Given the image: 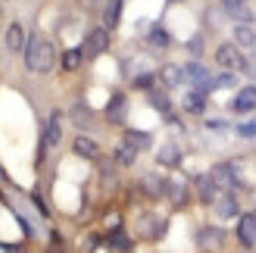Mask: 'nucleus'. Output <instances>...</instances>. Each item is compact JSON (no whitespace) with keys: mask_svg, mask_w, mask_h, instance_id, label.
I'll return each instance as SVG.
<instances>
[{"mask_svg":"<svg viewBox=\"0 0 256 253\" xmlns=\"http://www.w3.org/2000/svg\"><path fill=\"white\" fill-rule=\"evenodd\" d=\"M238 134L240 138H256V125H238Z\"/></svg>","mask_w":256,"mask_h":253,"instance_id":"obj_32","label":"nucleus"},{"mask_svg":"<svg viewBox=\"0 0 256 253\" xmlns=\"http://www.w3.org/2000/svg\"><path fill=\"white\" fill-rule=\"evenodd\" d=\"M160 82L166 84V88H178V84H184L188 78H184V66H162L160 69Z\"/></svg>","mask_w":256,"mask_h":253,"instance_id":"obj_14","label":"nucleus"},{"mask_svg":"<svg viewBox=\"0 0 256 253\" xmlns=\"http://www.w3.org/2000/svg\"><path fill=\"white\" fill-rule=\"evenodd\" d=\"M84 56H100V54H106L110 50V28L106 25H100V28H91L88 32V38H84Z\"/></svg>","mask_w":256,"mask_h":253,"instance_id":"obj_3","label":"nucleus"},{"mask_svg":"<svg viewBox=\"0 0 256 253\" xmlns=\"http://www.w3.org/2000/svg\"><path fill=\"white\" fill-rule=\"evenodd\" d=\"M153 82H156V75H138L134 78V88H140V91H153Z\"/></svg>","mask_w":256,"mask_h":253,"instance_id":"obj_31","label":"nucleus"},{"mask_svg":"<svg viewBox=\"0 0 256 253\" xmlns=\"http://www.w3.org/2000/svg\"><path fill=\"white\" fill-rule=\"evenodd\" d=\"M91 106H84V104H75V110H72V119H75V125L78 128H84V125H91Z\"/></svg>","mask_w":256,"mask_h":253,"instance_id":"obj_27","label":"nucleus"},{"mask_svg":"<svg viewBox=\"0 0 256 253\" xmlns=\"http://www.w3.org/2000/svg\"><path fill=\"white\" fill-rule=\"evenodd\" d=\"M219 194H222V188L216 184L212 175H200V178H197V197H200L206 206H212L216 200H219Z\"/></svg>","mask_w":256,"mask_h":253,"instance_id":"obj_8","label":"nucleus"},{"mask_svg":"<svg viewBox=\"0 0 256 253\" xmlns=\"http://www.w3.org/2000/svg\"><path fill=\"white\" fill-rule=\"evenodd\" d=\"M125 116H128V100H125V94H112L110 104H106V119L110 122H125Z\"/></svg>","mask_w":256,"mask_h":253,"instance_id":"obj_11","label":"nucleus"},{"mask_svg":"<svg viewBox=\"0 0 256 253\" xmlns=\"http://www.w3.org/2000/svg\"><path fill=\"white\" fill-rule=\"evenodd\" d=\"M212 206H216V216H219V219H238L240 216V204H238V197L232 191L219 194V200H216Z\"/></svg>","mask_w":256,"mask_h":253,"instance_id":"obj_7","label":"nucleus"},{"mask_svg":"<svg viewBox=\"0 0 256 253\" xmlns=\"http://www.w3.org/2000/svg\"><path fill=\"white\" fill-rule=\"evenodd\" d=\"M232 110L240 112V116L253 112L256 110V88H240V91L234 94V100H232Z\"/></svg>","mask_w":256,"mask_h":253,"instance_id":"obj_9","label":"nucleus"},{"mask_svg":"<svg viewBox=\"0 0 256 253\" xmlns=\"http://www.w3.org/2000/svg\"><path fill=\"white\" fill-rule=\"evenodd\" d=\"M82 62H84V50L82 47H72L62 54V69L66 72H75V69H82Z\"/></svg>","mask_w":256,"mask_h":253,"instance_id":"obj_22","label":"nucleus"},{"mask_svg":"<svg viewBox=\"0 0 256 253\" xmlns=\"http://www.w3.org/2000/svg\"><path fill=\"white\" fill-rule=\"evenodd\" d=\"M234 234H238L240 247H247V250L256 247V212H240V216H238V228H234Z\"/></svg>","mask_w":256,"mask_h":253,"instance_id":"obj_4","label":"nucleus"},{"mask_svg":"<svg viewBox=\"0 0 256 253\" xmlns=\"http://www.w3.org/2000/svg\"><path fill=\"white\" fill-rule=\"evenodd\" d=\"M125 144L128 147H134L138 150V154H140V150H150V144H153V138H150V132H125Z\"/></svg>","mask_w":256,"mask_h":253,"instance_id":"obj_19","label":"nucleus"},{"mask_svg":"<svg viewBox=\"0 0 256 253\" xmlns=\"http://www.w3.org/2000/svg\"><path fill=\"white\" fill-rule=\"evenodd\" d=\"M166 197H169L175 206H184V204H188V184H182V182H169V184H166Z\"/></svg>","mask_w":256,"mask_h":253,"instance_id":"obj_20","label":"nucleus"},{"mask_svg":"<svg viewBox=\"0 0 256 253\" xmlns=\"http://www.w3.org/2000/svg\"><path fill=\"white\" fill-rule=\"evenodd\" d=\"M234 84H238L234 72H225V75H216V78H212V88H234Z\"/></svg>","mask_w":256,"mask_h":253,"instance_id":"obj_29","label":"nucleus"},{"mask_svg":"<svg viewBox=\"0 0 256 253\" xmlns=\"http://www.w3.org/2000/svg\"><path fill=\"white\" fill-rule=\"evenodd\" d=\"M234 44H238L240 50L256 47V28H253V25H247V22H238V25H234Z\"/></svg>","mask_w":256,"mask_h":253,"instance_id":"obj_12","label":"nucleus"},{"mask_svg":"<svg viewBox=\"0 0 256 253\" xmlns=\"http://www.w3.org/2000/svg\"><path fill=\"white\" fill-rule=\"evenodd\" d=\"M4 44L10 54H25V47H28V38H25V28L19 22H10L6 32H4Z\"/></svg>","mask_w":256,"mask_h":253,"instance_id":"obj_5","label":"nucleus"},{"mask_svg":"<svg viewBox=\"0 0 256 253\" xmlns=\"http://www.w3.org/2000/svg\"><path fill=\"white\" fill-rule=\"evenodd\" d=\"M197 241H200V247H203V250H216V247H222L225 232H222V228H200Z\"/></svg>","mask_w":256,"mask_h":253,"instance_id":"obj_16","label":"nucleus"},{"mask_svg":"<svg viewBox=\"0 0 256 253\" xmlns=\"http://www.w3.org/2000/svg\"><path fill=\"white\" fill-rule=\"evenodd\" d=\"M228 16H232L234 22H247V25L253 22V12H250L247 6H238V10H228Z\"/></svg>","mask_w":256,"mask_h":253,"instance_id":"obj_30","label":"nucleus"},{"mask_svg":"<svg viewBox=\"0 0 256 253\" xmlns=\"http://www.w3.org/2000/svg\"><path fill=\"white\" fill-rule=\"evenodd\" d=\"M122 4H125V0H106V6H104V25H106V28H116V25H119Z\"/></svg>","mask_w":256,"mask_h":253,"instance_id":"obj_18","label":"nucleus"},{"mask_svg":"<svg viewBox=\"0 0 256 253\" xmlns=\"http://www.w3.org/2000/svg\"><path fill=\"white\" fill-rule=\"evenodd\" d=\"M188 47H190V50H194V54H200V47H203V44H200V38H194V41H190Z\"/></svg>","mask_w":256,"mask_h":253,"instance_id":"obj_34","label":"nucleus"},{"mask_svg":"<svg viewBox=\"0 0 256 253\" xmlns=\"http://www.w3.org/2000/svg\"><path fill=\"white\" fill-rule=\"evenodd\" d=\"M212 178H216V184L219 188H234L240 178H238V169H234V162H222V166H216L212 172Z\"/></svg>","mask_w":256,"mask_h":253,"instance_id":"obj_10","label":"nucleus"},{"mask_svg":"<svg viewBox=\"0 0 256 253\" xmlns=\"http://www.w3.org/2000/svg\"><path fill=\"white\" fill-rule=\"evenodd\" d=\"M60 141H62V125H60V112H54L44 128V147H60Z\"/></svg>","mask_w":256,"mask_h":253,"instance_id":"obj_15","label":"nucleus"},{"mask_svg":"<svg viewBox=\"0 0 256 253\" xmlns=\"http://www.w3.org/2000/svg\"><path fill=\"white\" fill-rule=\"evenodd\" d=\"M156 160H160V166H178V162H182V154H178L175 144H162Z\"/></svg>","mask_w":256,"mask_h":253,"instance_id":"obj_23","label":"nucleus"},{"mask_svg":"<svg viewBox=\"0 0 256 253\" xmlns=\"http://www.w3.org/2000/svg\"><path fill=\"white\" fill-rule=\"evenodd\" d=\"M147 41H150L153 47H169V44H172V34L156 25V28H150V38H147Z\"/></svg>","mask_w":256,"mask_h":253,"instance_id":"obj_28","label":"nucleus"},{"mask_svg":"<svg viewBox=\"0 0 256 253\" xmlns=\"http://www.w3.org/2000/svg\"><path fill=\"white\" fill-rule=\"evenodd\" d=\"M184 78L194 84V91H203V94L212 88V75L203 69L200 62H188V66H184Z\"/></svg>","mask_w":256,"mask_h":253,"instance_id":"obj_6","label":"nucleus"},{"mask_svg":"<svg viewBox=\"0 0 256 253\" xmlns=\"http://www.w3.org/2000/svg\"><path fill=\"white\" fill-rule=\"evenodd\" d=\"M25 66L28 72H38V75H47L50 69L56 66V50L54 44L41 34H32L28 38V47H25Z\"/></svg>","mask_w":256,"mask_h":253,"instance_id":"obj_1","label":"nucleus"},{"mask_svg":"<svg viewBox=\"0 0 256 253\" xmlns=\"http://www.w3.org/2000/svg\"><path fill=\"white\" fill-rule=\"evenodd\" d=\"M216 66H222L225 72H244L247 60H244L238 44H219L216 47Z\"/></svg>","mask_w":256,"mask_h":253,"instance_id":"obj_2","label":"nucleus"},{"mask_svg":"<svg viewBox=\"0 0 256 253\" xmlns=\"http://www.w3.org/2000/svg\"><path fill=\"white\" fill-rule=\"evenodd\" d=\"M184 110L190 116H203V110H206V94L203 91H188L184 94Z\"/></svg>","mask_w":256,"mask_h":253,"instance_id":"obj_17","label":"nucleus"},{"mask_svg":"<svg viewBox=\"0 0 256 253\" xmlns=\"http://www.w3.org/2000/svg\"><path fill=\"white\" fill-rule=\"evenodd\" d=\"M225 10H238V6H247V0H219Z\"/></svg>","mask_w":256,"mask_h":253,"instance_id":"obj_33","label":"nucleus"},{"mask_svg":"<svg viewBox=\"0 0 256 253\" xmlns=\"http://www.w3.org/2000/svg\"><path fill=\"white\" fill-rule=\"evenodd\" d=\"M106 247H110V250H116V253H128V250H132V241H128V234H125V232H116V234H110Z\"/></svg>","mask_w":256,"mask_h":253,"instance_id":"obj_25","label":"nucleus"},{"mask_svg":"<svg viewBox=\"0 0 256 253\" xmlns=\"http://www.w3.org/2000/svg\"><path fill=\"white\" fill-rule=\"evenodd\" d=\"M166 184H169V182H162L160 175H144V178H140V188H144L150 197H162L166 194Z\"/></svg>","mask_w":256,"mask_h":253,"instance_id":"obj_21","label":"nucleus"},{"mask_svg":"<svg viewBox=\"0 0 256 253\" xmlns=\"http://www.w3.org/2000/svg\"><path fill=\"white\" fill-rule=\"evenodd\" d=\"M134 160H138V150L134 147H128V144L116 147V162H119V166H134Z\"/></svg>","mask_w":256,"mask_h":253,"instance_id":"obj_26","label":"nucleus"},{"mask_svg":"<svg viewBox=\"0 0 256 253\" xmlns=\"http://www.w3.org/2000/svg\"><path fill=\"white\" fill-rule=\"evenodd\" d=\"M147 94H150V104L156 106L160 112H169V110H172V100H169V94H166V91H160V88H153V91H147Z\"/></svg>","mask_w":256,"mask_h":253,"instance_id":"obj_24","label":"nucleus"},{"mask_svg":"<svg viewBox=\"0 0 256 253\" xmlns=\"http://www.w3.org/2000/svg\"><path fill=\"white\" fill-rule=\"evenodd\" d=\"M72 150H75L78 156H84V160H97V156H100L97 141H91L88 134H78V138H75V141H72Z\"/></svg>","mask_w":256,"mask_h":253,"instance_id":"obj_13","label":"nucleus"}]
</instances>
